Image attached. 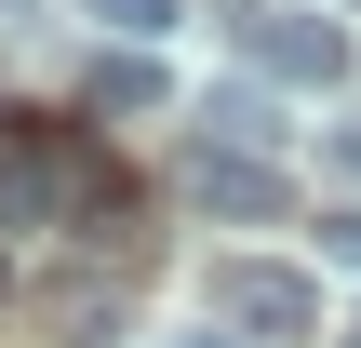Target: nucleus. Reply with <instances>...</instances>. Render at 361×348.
<instances>
[{
    "instance_id": "obj_8",
    "label": "nucleus",
    "mask_w": 361,
    "mask_h": 348,
    "mask_svg": "<svg viewBox=\"0 0 361 348\" xmlns=\"http://www.w3.org/2000/svg\"><path fill=\"white\" fill-rule=\"evenodd\" d=\"M322 268H361V215H322Z\"/></svg>"
},
{
    "instance_id": "obj_7",
    "label": "nucleus",
    "mask_w": 361,
    "mask_h": 348,
    "mask_svg": "<svg viewBox=\"0 0 361 348\" xmlns=\"http://www.w3.org/2000/svg\"><path fill=\"white\" fill-rule=\"evenodd\" d=\"M94 27H107V40H174L188 0H94Z\"/></svg>"
},
{
    "instance_id": "obj_3",
    "label": "nucleus",
    "mask_w": 361,
    "mask_h": 348,
    "mask_svg": "<svg viewBox=\"0 0 361 348\" xmlns=\"http://www.w3.org/2000/svg\"><path fill=\"white\" fill-rule=\"evenodd\" d=\"M228 335H255V348L322 335V282H308V268H281V255H241V268H228Z\"/></svg>"
},
{
    "instance_id": "obj_2",
    "label": "nucleus",
    "mask_w": 361,
    "mask_h": 348,
    "mask_svg": "<svg viewBox=\"0 0 361 348\" xmlns=\"http://www.w3.org/2000/svg\"><path fill=\"white\" fill-rule=\"evenodd\" d=\"M241 80L335 94V80H348V27H335V13H241Z\"/></svg>"
},
{
    "instance_id": "obj_5",
    "label": "nucleus",
    "mask_w": 361,
    "mask_h": 348,
    "mask_svg": "<svg viewBox=\"0 0 361 348\" xmlns=\"http://www.w3.org/2000/svg\"><path fill=\"white\" fill-rule=\"evenodd\" d=\"M201 121H214V148H255V161H281V94H268V80H228Z\"/></svg>"
},
{
    "instance_id": "obj_1",
    "label": "nucleus",
    "mask_w": 361,
    "mask_h": 348,
    "mask_svg": "<svg viewBox=\"0 0 361 348\" xmlns=\"http://www.w3.org/2000/svg\"><path fill=\"white\" fill-rule=\"evenodd\" d=\"M54 215H107V161L54 148V134H13L0 148V228H54Z\"/></svg>"
},
{
    "instance_id": "obj_6",
    "label": "nucleus",
    "mask_w": 361,
    "mask_h": 348,
    "mask_svg": "<svg viewBox=\"0 0 361 348\" xmlns=\"http://www.w3.org/2000/svg\"><path fill=\"white\" fill-rule=\"evenodd\" d=\"M94 107H174V67L161 54H107L94 67Z\"/></svg>"
},
{
    "instance_id": "obj_9",
    "label": "nucleus",
    "mask_w": 361,
    "mask_h": 348,
    "mask_svg": "<svg viewBox=\"0 0 361 348\" xmlns=\"http://www.w3.org/2000/svg\"><path fill=\"white\" fill-rule=\"evenodd\" d=\"M188 348H255V335H228V322H214V335H188Z\"/></svg>"
},
{
    "instance_id": "obj_4",
    "label": "nucleus",
    "mask_w": 361,
    "mask_h": 348,
    "mask_svg": "<svg viewBox=\"0 0 361 348\" xmlns=\"http://www.w3.org/2000/svg\"><path fill=\"white\" fill-rule=\"evenodd\" d=\"M188 201L228 215V228H281V161H255V148H188Z\"/></svg>"
}]
</instances>
